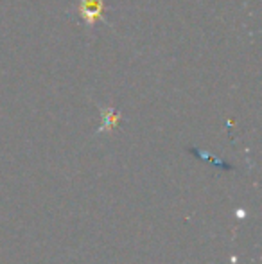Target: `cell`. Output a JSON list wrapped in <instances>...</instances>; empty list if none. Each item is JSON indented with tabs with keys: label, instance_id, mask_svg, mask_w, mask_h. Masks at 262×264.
Returning <instances> with one entry per match:
<instances>
[{
	"label": "cell",
	"instance_id": "obj_1",
	"mask_svg": "<svg viewBox=\"0 0 262 264\" xmlns=\"http://www.w3.org/2000/svg\"><path fill=\"white\" fill-rule=\"evenodd\" d=\"M102 11H104L102 0H81L79 13L88 25H94L97 20H102Z\"/></svg>",
	"mask_w": 262,
	"mask_h": 264
},
{
	"label": "cell",
	"instance_id": "obj_2",
	"mask_svg": "<svg viewBox=\"0 0 262 264\" xmlns=\"http://www.w3.org/2000/svg\"><path fill=\"white\" fill-rule=\"evenodd\" d=\"M102 122H106V128L110 130V128H113L119 122V115L113 110L106 108V110H102Z\"/></svg>",
	"mask_w": 262,
	"mask_h": 264
}]
</instances>
